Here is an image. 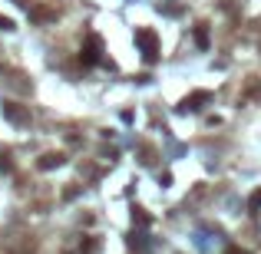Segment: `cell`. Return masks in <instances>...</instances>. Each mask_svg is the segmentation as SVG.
I'll return each instance as SVG.
<instances>
[{
    "instance_id": "obj_1",
    "label": "cell",
    "mask_w": 261,
    "mask_h": 254,
    "mask_svg": "<svg viewBox=\"0 0 261 254\" xmlns=\"http://www.w3.org/2000/svg\"><path fill=\"white\" fill-rule=\"evenodd\" d=\"M136 43H139V50H142V60H146V63H155V56H159V36H155V30L139 27V30H136Z\"/></svg>"
},
{
    "instance_id": "obj_2",
    "label": "cell",
    "mask_w": 261,
    "mask_h": 254,
    "mask_svg": "<svg viewBox=\"0 0 261 254\" xmlns=\"http://www.w3.org/2000/svg\"><path fill=\"white\" fill-rule=\"evenodd\" d=\"M205 102H212V93H208V89H198V93H192V96H185V99H182L179 112H198Z\"/></svg>"
},
{
    "instance_id": "obj_3",
    "label": "cell",
    "mask_w": 261,
    "mask_h": 254,
    "mask_svg": "<svg viewBox=\"0 0 261 254\" xmlns=\"http://www.w3.org/2000/svg\"><path fill=\"white\" fill-rule=\"evenodd\" d=\"M99 53H103V40H99L96 33H89V40H86V46H83L79 60H83L86 66H93V63H99Z\"/></svg>"
},
{
    "instance_id": "obj_4",
    "label": "cell",
    "mask_w": 261,
    "mask_h": 254,
    "mask_svg": "<svg viewBox=\"0 0 261 254\" xmlns=\"http://www.w3.org/2000/svg\"><path fill=\"white\" fill-rule=\"evenodd\" d=\"M3 116H7L10 122H17V126H20V122H27V109H20L17 102H3Z\"/></svg>"
},
{
    "instance_id": "obj_5",
    "label": "cell",
    "mask_w": 261,
    "mask_h": 254,
    "mask_svg": "<svg viewBox=\"0 0 261 254\" xmlns=\"http://www.w3.org/2000/svg\"><path fill=\"white\" fill-rule=\"evenodd\" d=\"M37 165H40V168H56V165H63V155H60V152H46V155H40Z\"/></svg>"
},
{
    "instance_id": "obj_6",
    "label": "cell",
    "mask_w": 261,
    "mask_h": 254,
    "mask_svg": "<svg viewBox=\"0 0 261 254\" xmlns=\"http://www.w3.org/2000/svg\"><path fill=\"white\" fill-rule=\"evenodd\" d=\"M195 43L202 46V50L208 46V30H205V23H202V27H195Z\"/></svg>"
},
{
    "instance_id": "obj_7",
    "label": "cell",
    "mask_w": 261,
    "mask_h": 254,
    "mask_svg": "<svg viewBox=\"0 0 261 254\" xmlns=\"http://www.w3.org/2000/svg\"><path fill=\"white\" fill-rule=\"evenodd\" d=\"M132 221H139V224H149L152 218H149V215H146L142 208H132Z\"/></svg>"
},
{
    "instance_id": "obj_8",
    "label": "cell",
    "mask_w": 261,
    "mask_h": 254,
    "mask_svg": "<svg viewBox=\"0 0 261 254\" xmlns=\"http://www.w3.org/2000/svg\"><path fill=\"white\" fill-rule=\"evenodd\" d=\"M0 30H13V20H10V17H0Z\"/></svg>"
},
{
    "instance_id": "obj_9",
    "label": "cell",
    "mask_w": 261,
    "mask_h": 254,
    "mask_svg": "<svg viewBox=\"0 0 261 254\" xmlns=\"http://www.w3.org/2000/svg\"><path fill=\"white\" fill-rule=\"evenodd\" d=\"M248 205H251V208H261V191H255V195H251Z\"/></svg>"
},
{
    "instance_id": "obj_10",
    "label": "cell",
    "mask_w": 261,
    "mask_h": 254,
    "mask_svg": "<svg viewBox=\"0 0 261 254\" xmlns=\"http://www.w3.org/2000/svg\"><path fill=\"white\" fill-rule=\"evenodd\" d=\"M228 254H245V251H238V248H228Z\"/></svg>"
}]
</instances>
